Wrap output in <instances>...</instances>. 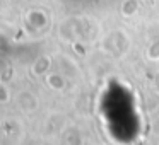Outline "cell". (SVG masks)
Segmentation results:
<instances>
[{"label": "cell", "instance_id": "obj_1", "mask_svg": "<svg viewBox=\"0 0 159 145\" xmlns=\"http://www.w3.org/2000/svg\"><path fill=\"white\" fill-rule=\"evenodd\" d=\"M132 48V38L127 31L123 29H113L103 38V51L111 56H120L127 55Z\"/></svg>", "mask_w": 159, "mask_h": 145}, {"label": "cell", "instance_id": "obj_2", "mask_svg": "<svg viewBox=\"0 0 159 145\" xmlns=\"http://www.w3.org/2000/svg\"><path fill=\"white\" fill-rule=\"evenodd\" d=\"M87 33V19L84 17H69L60 24L58 34L63 41L75 43L86 36Z\"/></svg>", "mask_w": 159, "mask_h": 145}, {"label": "cell", "instance_id": "obj_3", "mask_svg": "<svg viewBox=\"0 0 159 145\" xmlns=\"http://www.w3.org/2000/svg\"><path fill=\"white\" fill-rule=\"evenodd\" d=\"M17 104H19V108H21L22 111L31 113V111H34L36 108L39 106V101H38V97H36L33 92H29V90H22V92H19V96H17Z\"/></svg>", "mask_w": 159, "mask_h": 145}, {"label": "cell", "instance_id": "obj_4", "mask_svg": "<svg viewBox=\"0 0 159 145\" xmlns=\"http://www.w3.org/2000/svg\"><path fill=\"white\" fill-rule=\"evenodd\" d=\"M46 86H48L52 90L62 92V90H65V87H67V79H65V75L60 73V72L46 73Z\"/></svg>", "mask_w": 159, "mask_h": 145}, {"label": "cell", "instance_id": "obj_5", "mask_svg": "<svg viewBox=\"0 0 159 145\" xmlns=\"http://www.w3.org/2000/svg\"><path fill=\"white\" fill-rule=\"evenodd\" d=\"M50 68H52V58L46 55H41L36 58V62L33 63V73L36 77H41V75H46L50 73Z\"/></svg>", "mask_w": 159, "mask_h": 145}, {"label": "cell", "instance_id": "obj_6", "mask_svg": "<svg viewBox=\"0 0 159 145\" xmlns=\"http://www.w3.org/2000/svg\"><path fill=\"white\" fill-rule=\"evenodd\" d=\"M140 2L142 0H123L120 5V12L123 17L130 19V17H135L140 11Z\"/></svg>", "mask_w": 159, "mask_h": 145}, {"label": "cell", "instance_id": "obj_7", "mask_svg": "<svg viewBox=\"0 0 159 145\" xmlns=\"http://www.w3.org/2000/svg\"><path fill=\"white\" fill-rule=\"evenodd\" d=\"M28 22H29V26H33L34 29H41L48 24V15L43 11H29Z\"/></svg>", "mask_w": 159, "mask_h": 145}, {"label": "cell", "instance_id": "obj_8", "mask_svg": "<svg viewBox=\"0 0 159 145\" xmlns=\"http://www.w3.org/2000/svg\"><path fill=\"white\" fill-rule=\"evenodd\" d=\"M145 56H147V60H151V62H159V38L152 39V41L149 43L147 50H145Z\"/></svg>", "mask_w": 159, "mask_h": 145}, {"label": "cell", "instance_id": "obj_9", "mask_svg": "<svg viewBox=\"0 0 159 145\" xmlns=\"http://www.w3.org/2000/svg\"><path fill=\"white\" fill-rule=\"evenodd\" d=\"M9 90L5 89V86L4 84H0V103H7L9 101Z\"/></svg>", "mask_w": 159, "mask_h": 145}, {"label": "cell", "instance_id": "obj_10", "mask_svg": "<svg viewBox=\"0 0 159 145\" xmlns=\"http://www.w3.org/2000/svg\"><path fill=\"white\" fill-rule=\"evenodd\" d=\"M142 2H145V4H154L156 0H142Z\"/></svg>", "mask_w": 159, "mask_h": 145}]
</instances>
